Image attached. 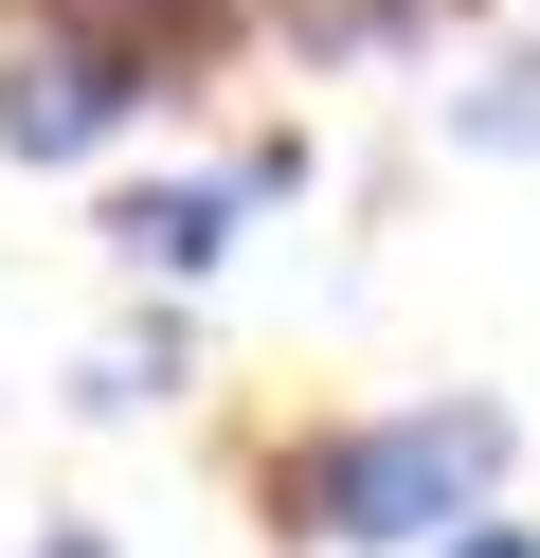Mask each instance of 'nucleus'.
Segmentation results:
<instances>
[{
  "label": "nucleus",
  "instance_id": "obj_1",
  "mask_svg": "<svg viewBox=\"0 0 540 558\" xmlns=\"http://www.w3.org/2000/svg\"><path fill=\"white\" fill-rule=\"evenodd\" d=\"M252 505L307 558H432L468 505H504V414L487 397H415V414H324V433L252 450Z\"/></svg>",
  "mask_w": 540,
  "mask_h": 558
},
{
  "label": "nucleus",
  "instance_id": "obj_2",
  "mask_svg": "<svg viewBox=\"0 0 540 558\" xmlns=\"http://www.w3.org/2000/svg\"><path fill=\"white\" fill-rule=\"evenodd\" d=\"M144 109H163V73H144V54L55 37V19H19V37H0V162H108Z\"/></svg>",
  "mask_w": 540,
  "mask_h": 558
},
{
  "label": "nucleus",
  "instance_id": "obj_3",
  "mask_svg": "<svg viewBox=\"0 0 540 558\" xmlns=\"http://www.w3.org/2000/svg\"><path fill=\"white\" fill-rule=\"evenodd\" d=\"M235 217H252L235 181H127L91 234H108V270H144V289H199V270L235 253Z\"/></svg>",
  "mask_w": 540,
  "mask_h": 558
},
{
  "label": "nucleus",
  "instance_id": "obj_4",
  "mask_svg": "<svg viewBox=\"0 0 540 558\" xmlns=\"http://www.w3.org/2000/svg\"><path fill=\"white\" fill-rule=\"evenodd\" d=\"M19 19H55V37H108V54H144V73H216V54L252 37V0H19Z\"/></svg>",
  "mask_w": 540,
  "mask_h": 558
},
{
  "label": "nucleus",
  "instance_id": "obj_5",
  "mask_svg": "<svg viewBox=\"0 0 540 558\" xmlns=\"http://www.w3.org/2000/svg\"><path fill=\"white\" fill-rule=\"evenodd\" d=\"M451 19H487V0H252V37L307 54V73H343V54H415V37H451Z\"/></svg>",
  "mask_w": 540,
  "mask_h": 558
},
{
  "label": "nucleus",
  "instance_id": "obj_6",
  "mask_svg": "<svg viewBox=\"0 0 540 558\" xmlns=\"http://www.w3.org/2000/svg\"><path fill=\"white\" fill-rule=\"evenodd\" d=\"M451 145H468V162H540V37H504L487 73L451 90Z\"/></svg>",
  "mask_w": 540,
  "mask_h": 558
},
{
  "label": "nucleus",
  "instance_id": "obj_7",
  "mask_svg": "<svg viewBox=\"0 0 540 558\" xmlns=\"http://www.w3.org/2000/svg\"><path fill=\"white\" fill-rule=\"evenodd\" d=\"M180 378H199V342H180V306H163V325L91 342V378H72V397H91V414H144V397H180Z\"/></svg>",
  "mask_w": 540,
  "mask_h": 558
},
{
  "label": "nucleus",
  "instance_id": "obj_8",
  "mask_svg": "<svg viewBox=\"0 0 540 558\" xmlns=\"http://www.w3.org/2000/svg\"><path fill=\"white\" fill-rule=\"evenodd\" d=\"M432 558H540V522H504V505H468V522H451V541H432Z\"/></svg>",
  "mask_w": 540,
  "mask_h": 558
},
{
  "label": "nucleus",
  "instance_id": "obj_9",
  "mask_svg": "<svg viewBox=\"0 0 540 558\" xmlns=\"http://www.w3.org/2000/svg\"><path fill=\"white\" fill-rule=\"evenodd\" d=\"M19 558H127V541H108V522H72V505H55V522H19Z\"/></svg>",
  "mask_w": 540,
  "mask_h": 558
}]
</instances>
